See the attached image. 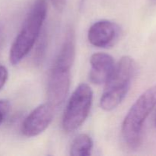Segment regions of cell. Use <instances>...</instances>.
Returning <instances> with one entry per match:
<instances>
[{"label": "cell", "mask_w": 156, "mask_h": 156, "mask_svg": "<svg viewBox=\"0 0 156 156\" xmlns=\"http://www.w3.org/2000/svg\"><path fill=\"white\" fill-rule=\"evenodd\" d=\"M55 109L48 102L35 108L23 122V135L26 137H35L45 131L53 121Z\"/></svg>", "instance_id": "cell-6"}, {"label": "cell", "mask_w": 156, "mask_h": 156, "mask_svg": "<svg viewBox=\"0 0 156 156\" xmlns=\"http://www.w3.org/2000/svg\"><path fill=\"white\" fill-rule=\"evenodd\" d=\"M155 107L156 85L148 88L136 99L123 120L122 136L129 148L136 149L140 146L145 122Z\"/></svg>", "instance_id": "cell-4"}, {"label": "cell", "mask_w": 156, "mask_h": 156, "mask_svg": "<svg viewBox=\"0 0 156 156\" xmlns=\"http://www.w3.org/2000/svg\"><path fill=\"white\" fill-rule=\"evenodd\" d=\"M94 143L89 135L79 134L73 140L70 146L69 153L72 156H89L91 155Z\"/></svg>", "instance_id": "cell-9"}, {"label": "cell", "mask_w": 156, "mask_h": 156, "mask_svg": "<svg viewBox=\"0 0 156 156\" xmlns=\"http://www.w3.org/2000/svg\"><path fill=\"white\" fill-rule=\"evenodd\" d=\"M11 104L6 99H0V125L5 120L10 111Z\"/></svg>", "instance_id": "cell-10"}, {"label": "cell", "mask_w": 156, "mask_h": 156, "mask_svg": "<svg viewBox=\"0 0 156 156\" xmlns=\"http://www.w3.org/2000/svg\"><path fill=\"white\" fill-rule=\"evenodd\" d=\"M136 73V63L133 58L123 56L115 64L107 82L100 99V106L105 111L116 109L128 94Z\"/></svg>", "instance_id": "cell-3"}, {"label": "cell", "mask_w": 156, "mask_h": 156, "mask_svg": "<svg viewBox=\"0 0 156 156\" xmlns=\"http://www.w3.org/2000/svg\"><path fill=\"white\" fill-rule=\"evenodd\" d=\"M90 69L88 79L95 85L105 84L115 66L114 58L105 53H95L90 58Z\"/></svg>", "instance_id": "cell-8"}, {"label": "cell", "mask_w": 156, "mask_h": 156, "mask_svg": "<svg viewBox=\"0 0 156 156\" xmlns=\"http://www.w3.org/2000/svg\"><path fill=\"white\" fill-rule=\"evenodd\" d=\"M155 126H156V114H155Z\"/></svg>", "instance_id": "cell-13"}, {"label": "cell", "mask_w": 156, "mask_h": 156, "mask_svg": "<svg viewBox=\"0 0 156 156\" xmlns=\"http://www.w3.org/2000/svg\"><path fill=\"white\" fill-rule=\"evenodd\" d=\"M76 36L73 29L66 32L47 81V102L57 108L66 98L70 88L71 69L76 57Z\"/></svg>", "instance_id": "cell-1"}, {"label": "cell", "mask_w": 156, "mask_h": 156, "mask_svg": "<svg viewBox=\"0 0 156 156\" xmlns=\"http://www.w3.org/2000/svg\"><path fill=\"white\" fill-rule=\"evenodd\" d=\"M9 78V72L7 68L0 64V90L4 87Z\"/></svg>", "instance_id": "cell-11"}, {"label": "cell", "mask_w": 156, "mask_h": 156, "mask_svg": "<svg viewBox=\"0 0 156 156\" xmlns=\"http://www.w3.org/2000/svg\"><path fill=\"white\" fill-rule=\"evenodd\" d=\"M120 27L109 20H100L89 27L88 40L91 45L100 48L111 47L120 36Z\"/></svg>", "instance_id": "cell-7"}, {"label": "cell", "mask_w": 156, "mask_h": 156, "mask_svg": "<svg viewBox=\"0 0 156 156\" xmlns=\"http://www.w3.org/2000/svg\"><path fill=\"white\" fill-rule=\"evenodd\" d=\"M68 0H51V2L55 9L58 11H62L66 5Z\"/></svg>", "instance_id": "cell-12"}, {"label": "cell", "mask_w": 156, "mask_h": 156, "mask_svg": "<svg viewBox=\"0 0 156 156\" xmlns=\"http://www.w3.org/2000/svg\"><path fill=\"white\" fill-rule=\"evenodd\" d=\"M93 101V91L86 83L75 89L67 103L62 116V126L66 133L79 129L88 117Z\"/></svg>", "instance_id": "cell-5"}, {"label": "cell", "mask_w": 156, "mask_h": 156, "mask_svg": "<svg viewBox=\"0 0 156 156\" xmlns=\"http://www.w3.org/2000/svg\"><path fill=\"white\" fill-rule=\"evenodd\" d=\"M47 14V1L36 0L29 10L22 27L11 47L9 61L12 65L19 64L32 50L39 37Z\"/></svg>", "instance_id": "cell-2"}]
</instances>
